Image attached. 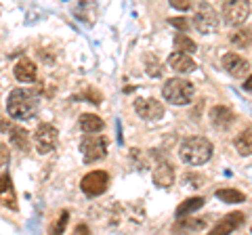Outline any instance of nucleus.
<instances>
[{
    "label": "nucleus",
    "mask_w": 252,
    "mask_h": 235,
    "mask_svg": "<svg viewBox=\"0 0 252 235\" xmlns=\"http://www.w3.org/2000/svg\"><path fill=\"white\" fill-rule=\"evenodd\" d=\"M6 112L13 120H30L38 112V95L30 88H15L6 99Z\"/></svg>",
    "instance_id": "f257e3e1"
},
{
    "label": "nucleus",
    "mask_w": 252,
    "mask_h": 235,
    "mask_svg": "<svg viewBox=\"0 0 252 235\" xmlns=\"http://www.w3.org/2000/svg\"><path fill=\"white\" fill-rule=\"evenodd\" d=\"M212 151H215V147H212V143L206 137H189L179 147L181 160L189 164V166H202V164H206L212 158Z\"/></svg>",
    "instance_id": "f03ea898"
},
{
    "label": "nucleus",
    "mask_w": 252,
    "mask_h": 235,
    "mask_svg": "<svg viewBox=\"0 0 252 235\" xmlns=\"http://www.w3.org/2000/svg\"><path fill=\"white\" fill-rule=\"evenodd\" d=\"M193 92H195L193 84L189 80H185V78H170L162 88V97L172 105H189L193 99Z\"/></svg>",
    "instance_id": "7ed1b4c3"
},
{
    "label": "nucleus",
    "mask_w": 252,
    "mask_h": 235,
    "mask_svg": "<svg viewBox=\"0 0 252 235\" xmlns=\"http://www.w3.org/2000/svg\"><path fill=\"white\" fill-rule=\"evenodd\" d=\"M80 153H82V160L86 164L103 160L105 153H107V139L105 137H97V135L84 137L82 143H80Z\"/></svg>",
    "instance_id": "20e7f679"
},
{
    "label": "nucleus",
    "mask_w": 252,
    "mask_h": 235,
    "mask_svg": "<svg viewBox=\"0 0 252 235\" xmlns=\"http://www.w3.org/2000/svg\"><path fill=\"white\" fill-rule=\"evenodd\" d=\"M57 139H59V130L49 122L38 124V128L34 132V143L38 153H51L57 147Z\"/></svg>",
    "instance_id": "39448f33"
},
{
    "label": "nucleus",
    "mask_w": 252,
    "mask_h": 235,
    "mask_svg": "<svg viewBox=\"0 0 252 235\" xmlns=\"http://www.w3.org/2000/svg\"><path fill=\"white\" fill-rule=\"evenodd\" d=\"M193 28L202 34H212L219 29V15L210 4L202 2L193 15Z\"/></svg>",
    "instance_id": "423d86ee"
},
{
    "label": "nucleus",
    "mask_w": 252,
    "mask_h": 235,
    "mask_svg": "<svg viewBox=\"0 0 252 235\" xmlns=\"http://www.w3.org/2000/svg\"><path fill=\"white\" fill-rule=\"evenodd\" d=\"M107 187H109V175L105 170H93L80 181V189L86 195H91V198H97V195L105 193Z\"/></svg>",
    "instance_id": "0eeeda50"
},
{
    "label": "nucleus",
    "mask_w": 252,
    "mask_h": 235,
    "mask_svg": "<svg viewBox=\"0 0 252 235\" xmlns=\"http://www.w3.org/2000/svg\"><path fill=\"white\" fill-rule=\"evenodd\" d=\"M250 15V2L244 0H231L223 4V21L227 26H242Z\"/></svg>",
    "instance_id": "6e6552de"
},
{
    "label": "nucleus",
    "mask_w": 252,
    "mask_h": 235,
    "mask_svg": "<svg viewBox=\"0 0 252 235\" xmlns=\"http://www.w3.org/2000/svg\"><path fill=\"white\" fill-rule=\"evenodd\" d=\"M135 112L139 118H143V120H160L164 116V105L156 99H137Z\"/></svg>",
    "instance_id": "1a4fd4ad"
},
{
    "label": "nucleus",
    "mask_w": 252,
    "mask_h": 235,
    "mask_svg": "<svg viewBox=\"0 0 252 235\" xmlns=\"http://www.w3.org/2000/svg\"><path fill=\"white\" fill-rule=\"evenodd\" d=\"M220 63H223L225 67V72L233 76V78H244L248 74V69H250V63L244 57H240V55H235V53H227L223 55V59H220Z\"/></svg>",
    "instance_id": "9d476101"
},
{
    "label": "nucleus",
    "mask_w": 252,
    "mask_h": 235,
    "mask_svg": "<svg viewBox=\"0 0 252 235\" xmlns=\"http://www.w3.org/2000/svg\"><path fill=\"white\" fill-rule=\"evenodd\" d=\"M244 221H246V218H244L242 212H229L227 216L220 218L215 227H212L208 235H229L235 229H240V227L244 225Z\"/></svg>",
    "instance_id": "9b49d317"
},
{
    "label": "nucleus",
    "mask_w": 252,
    "mask_h": 235,
    "mask_svg": "<svg viewBox=\"0 0 252 235\" xmlns=\"http://www.w3.org/2000/svg\"><path fill=\"white\" fill-rule=\"evenodd\" d=\"M0 204L11 210H17V198H15L13 181L9 175H0Z\"/></svg>",
    "instance_id": "f8f14e48"
},
{
    "label": "nucleus",
    "mask_w": 252,
    "mask_h": 235,
    "mask_svg": "<svg viewBox=\"0 0 252 235\" xmlns=\"http://www.w3.org/2000/svg\"><path fill=\"white\" fill-rule=\"evenodd\" d=\"M13 72H15V78H17L19 82H34L36 76H38L36 63L32 59H26V57L21 61H17V65H15Z\"/></svg>",
    "instance_id": "ddd939ff"
},
{
    "label": "nucleus",
    "mask_w": 252,
    "mask_h": 235,
    "mask_svg": "<svg viewBox=\"0 0 252 235\" xmlns=\"http://www.w3.org/2000/svg\"><path fill=\"white\" fill-rule=\"evenodd\" d=\"M154 183L158 187H172V183H175V170H172L168 162H160L154 168Z\"/></svg>",
    "instance_id": "4468645a"
},
{
    "label": "nucleus",
    "mask_w": 252,
    "mask_h": 235,
    "mask_svg": "<svg viewBox=\"0 0 252 235\" xmlns=\"http://www.w3.org/2000/svg\"><path fill=\"white\" fill-rule=\"evenodd\" d=\"M233 112L229 107H225V105H215L210 109V122L215 124L217 128H227V126H231V122H233Z\"/></svg>",
    "instance_id": "2eb2a0df"
},
{
    "label": "nucleus",
    "mask_w": 252,
    "mask_h": 235,
    "mask_svg": "<svg viewBox=\"0 0 252 235\" xmlns=\"http://www.w3.org/2000/svg\"><path fill=\"white\" fill-rule=\"evenodd\" d=\"M168 65L175 69L179 74H189L195 69V61L189 57V55H183V53H172L168 57Z\"/></svg>",
    "instance_id": "dca6fc26"
},
{
    "label": "nucleus",
    "mask_w": 252,
    "mask_h": 235,
    "mask_svg": "<svg viewBox=\"0 0 252 235\" xmlns=\"http://www.w3.org/2000/svg\"><path fill=\"white\" fill-rule=\"evenodd\" d=\"M78 124H80V128L86 132V135H94V132H101L105 128V122L94 114H82Z\"/></svg>",
    "instance_id": "f3484780"
},
{
    "label": "nucleus",
    "mask_w": 252,
    "mask_h": 235,
    "mask_svg": "<svg viewBox=\"0 0 252 235\" xmlns=\"http://www.w3.org/2000/svg\"><path fill=\"white\" fill-rule=\"evenodd\" d=\"M9 137H11V143L17 147L19 151H30V147H32V143H30V135H28V130L26 128H21V126H11L9 128Z\"/></svg>",
    "instance_id": "a211bd4d"
},
{
    "label": "nucleus",
    "mask_w": 252,
    "mask_h": 235,
    "mask_svg": "<svg viewBox=\"0 0 252 235\" xmlns=\"http://www.w3.org/2000/svg\"><path fill=\"white\" fill-rule=\"evenodd\" d=\"M233 145L242 155H252V126L246 128V130H242L240 135L235 137Z\"/></svg>",
    "instance_id": "6ab92c4d"
},
{
    "label": "nucleus",
    "mask_w": 252,
    "mask_h": 235,
    "mask_svg": "<svg viewBox=\"0 0 252 235\" xmlns=\"http://www.w3.org/2000/svg\"><path fill=\"white\" fill-rule=\"evenodd\" d=\"M231 44L238 46V49H246V46H250L252 44V29H248V28L235 29V32L231 34Z\"/></svg>",
    "instance_id": "aec40b11"
},
{
    "label": "nucleus",
    "mask_w": 252,
    "mask_h": 235,
    "mask_svg": "<svg viewBox=\"0 0 252 235\" xmlns=\"http://www.w3.org/2000/svg\"><path fill=\"white\" fill-rule=\"evenodd\" d=\"M204 206V198H187L181 206L177 208V216H187V214H191L195 212V210H200Z\"/></svg>",
    "instance_id": "412c9836"
},
{
    "label": "nucleus",
    "mask_w": 252,
    "mask_h": 235,
    "mask_svg": "<svg viewBox=\"0 0 252 235\" xmlns=\"http://www.w3.org/2000/svg\"><path fill=\"white\" fill-rule=\"evenodd\" d=\"M175 49H177V53L189 55V53H195V49H198V44H195L189 36L179 34V36H175Z\"/></svg>",
    "instance_id": "4be33fe9"
},
{
    "label": "nucleus",
    "mask_w": 252,
    "mask_h": 235,
    "mask_svg": "<svg viewBox=\"0 0 252 235\" xmlns=\"http://www.w3.org/2000/svg\"><path fill=\"white\" fill-rule=\"evenodd\" d=\"M217 198L227 202V204H240V202H244V193L238 189H219Z\"/></svg>",
    "instance_id": "5701e85b"
},
{
    "label": "nucleus",
    "mask_w": 252,
    "mask_h": 235,
    "mask_svg": "<svg viewBox=\"0 0 252 235\" xmlns=\"http://www.w3.org/2000/svg\"><path fill=\"white\" fill-rule=\"evenodd\" d=\"M67 218H69V212H67V210H63L61 216L51 227V235H63V231H65V225H67Z\"/></svg>",
    "instance_id": "b1692460"
},
{
    "label": "nucleus",
    "mask_w": 252,
    "mask_h": 235,
    "mask_svg": "<svg viewBox=\"0 0 252 235\" xmlns=\"http://www.w3.org/2000/svg\"><path fill=\"white\" fill-rule=\"evenodd\" d=\"M9 160H11V155H9V147H6L4 143H0V170L9 166Z\"/></svg>",
    "instance_id": "393cba45"
},
{
    "label": "nucleus",
    "mask_w": 252,
    "mask_h": 235,
    "mask_svg": "<svg viewBox=\"0 0 252 235\" xmlns=\"http://www.w3.org/2000/svg\"><path fill=\"white\" fill-rule=\"evenodd\" d=\"M170 26H175V28H179V29H185L189 28V21L185 19V17H175V19H170Z\"/></svg>",
    "instance_id": "a878e982"
},
{
    "label": "nucleus",
    "mask_w": 252,
    "mask_h": 235,
    "mask_svg": "<svg viewBox=\"0 0 252 235\" xmlns=\"http://www.w3.org/2000/svg\"><path fill=\"white\" fill-rule=\"evenodd\" d=\"M170 6H175V9H181V11H187V9H191V2H189V0H172Z\"/></svg>",
    "instance_id": "bb28decb"
},
{
    "label": "nucleus",
    "mask_w": 252,
    "mask_h": 235,
    "mask_svg": "<svg viewBox=\"0 0 252 235\" xmlns=\"http://www.w3.org/2000/svg\"><path fill=\"white\" fill-rule=\"evenodd\" d=\"M74 235H91V231H89V227H86V225H78Z\"/></svg>",
    "instance_id": "cd10ccee"
},
{
    "label": "nucleus",
    "mask_w": 252,
    "mask_h": 235,
    "mask_svg": "<svg viewBox=\"0 0 252 235\" xmlns=\"http://www.w3.org/2000/svg\"><path fill=\"white\" fill-rule=\"evenodd\" d=\"M244 88H246V90H252V76L248 78L246 82H244Z\"/></svg>",
    "instance_id": "c85d7f7f"
}]
</instances>
